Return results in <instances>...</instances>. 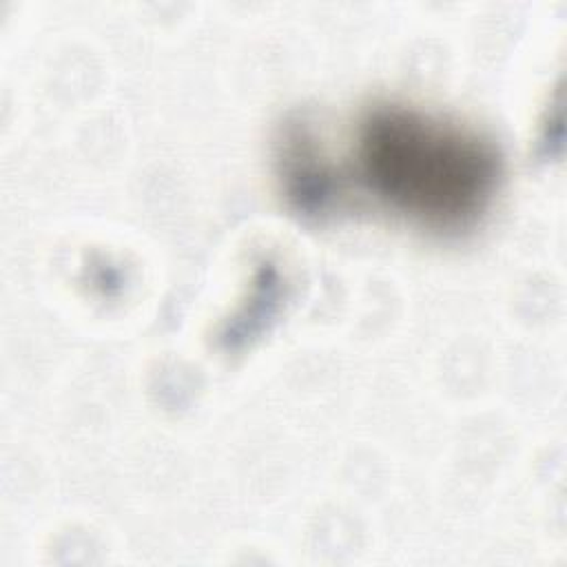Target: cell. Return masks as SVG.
<instances>
[{"instance_id":"obj_1","label":"cell","mask_w":567,"mask_h":567,"mask_svg":"<svg viewBox=\"0 0 567 567\" xmlns=\"http://www.w3.org/2000/svg\"><path fill=\"white\" fill-rule=\"evenodd\" d=\"M343 208L361 197L416 230L454 237L492 208L503 157L470 124L405 102H374L354 120L348 148L334 153Z\"/></svg>"}]
</instances>
